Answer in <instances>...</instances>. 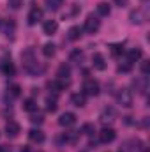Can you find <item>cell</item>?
I'll list each match as a JSON object with an SVG mask.
<instances>
[{"label": "cell", "mask_w": 150, "mask_h": 152, "mask_svg": "<svg viewBox=\"0 0 150 152\" xmlns=\"http://www.w3.org/2000/svg\"><path fill=\"white\" fill-rule=\"evenodd\" d=\"M21 60H23V67H25V71L27 73H30V75H37L39 71V66H37V60L34 58V51L28 48V50H25L23 53H21Z\"/></svg>", "instance_id": "6da1fadb"}, {"label": "cell", "mask_w": 150, "mask_h": 152, "mask_svg": "<svg viewBox=\"0 0 150 152\" xmlns=\"http://www.w3.org/2000/svg\"><path fill=\"white\" fill-rule=\"evenodd\" d=\"M117 101H118L120 106H124V108H131V106H133V101H134L133 92H131L129 88H120L118 94H117Z\"/></svg>", "instance_id": "7a4b0ae2"}, {"label": "cell", "mask_w": 150, "mask_h": 152, "mask_svg": "<svg viewBox=\"0 0 150 152\" xmlns=\"http://www.w3.org/2000/svg\"><path fill=\"white\" fill-rule=\"evenodd\" d=\"M83 94L85 96H90V97L99 96V83L94 78H87L83 81Z\"/></svg>", "instance_id": "3957f363"}, {"label": "cell", "mask_w": 150, "mask_h": 152, "mask_svg": "<svg viewBox=\"0 0 150 152\" xmlns=\"http://www.w3.org/2000/svg\"><path fill=\"white\" fill-rule=\"evenodd\" d=\"M99 28H101V21H99L94 14H90V16L85 20V30H87V34H95Z\"/></svg>", "instance_id": "277c9868"}, {"label": "cell", "mask_w": 150, "mask_h": 152, "mask_svg": "<svg viewBox=\"0 0 150 152\" xmlns=\"http://www.w3.org/2000/svg\"><path fill=\"white\" fill-rule=\"evenodd\" d=\"M69 85V80H60V78H57V80H51V81H48V88L51 90V92H55V94H58V92H62L66 87Z\"/></svg>", "instance_id": "5b68a950"}, {"label": "cell", "mask_w": 150, "mask_h": 152, "mask_svg": "<svg viewBox=\"0 0 150 152\" xmlns=\"http://www.w3.org/2000/svg\"><path fill=\"white\" fill-rule=\"evenodd\" d=\"M20 133H21V127H20V124H18L16 120H9V122L5 124V134H7L9 138H16Z\"/></svg>", "instance_id": "8992f818"}, {"label": "cell", "mask_w": 150, "mask_h": 152, "mask_svg": "<svg viewBox=\"0 0 150 152\" xmlns=\"http://www.w3.org/2000/svg\"><path fill=\"white\" fill-rule=\"evenodd\" d=\"M115 138H117V133H115V129H111V127H104L99 133V142L101 143H111Z\"/></svg>", "instance_id": "52a82bcc"}, {"label": "cell", "mask_w": 150, "mask_h": 152, "mask_svg": "<svg viewBox=\"0 0 150 152\" xmlns=\"http://www.w3.org/2000/svg\"><path fill=\"white\" fill-rule=\"evenodd\" d=\"M143 142L141 140H129L125 143V147L122 149V152H143Z\"/></svg>", "instance_id": "ba28073f"}, {"label": "cell", "mask_w": 150, "mask_h": 152, "mask_svg": "<svg viewBox=\"0 0 150 152\" xmlns=\"http://www.w3.org/2000/svg\"><path fill=\"white\" fill-rule=\"evenodd\" d=\"M39 20H42V9L37 7V5H34V7L30 9L28 16H27V21H28V25H36Z\"/></svg>", "instance_id": "9c48e42d"}, {"label": "cell", "mask_w": 150, "mask_h": 152, "mask_svg": "<svg viewBox=\"0 0 150 152\" xmlns=\"http://www.w3.org/2000/svg\"><path fill=\"white\" fill-rule=\"evenodd\" d=\"M76 122V115L73 112H66V113L60 115V118H58V124L62 126V127H69V126H73Z\"/></svg>", "instance_id": "30bf717a"}, {"label": "cell", "mask_w": 150, "mask_h": 152, "mask_svg": "<svg viewBox=\"0 0 150 152\" xmlns=\"http://www.w3.org/2000/svg\"><path fill=\"white\" fill-rule=\"evenodd\" d=\"M57 30H58V23H57L55 20H46V21H44V25H42V32H44L46 36H53Z\"/></svg>", "instance_id": "8fae6325"}, {"label": "cell", "mask_w": 150, "mask_h": 152, "mask_svg": "<svg viewBox=\"0 0 150 152\" xmlns=\"http://www.w3.org/2000/svg\"><path fill=\"white\" fill-rule=\"evenodd\" d=\"M92 66H94V69H97V71H104L106 69V60H104V57L101 55V53H95L94 57H92Z\"/></svg>", "instance_id": "7c38bea8"}, {"label": "cell", "mask_w": 150, "mask_h": 152, "mask_svg": "<svg viewBox=\"0 0 150 152\" xmlns=\"http://www.w3.org/2000/svg\"><path fill=\"white\" fill-rule=\"evenodd\" d=\"M0 27H2V32H4L7 37H11V39L14 37V28H16V25H14L12 20H5Z\"/></svg>", "instance_id": "4fadbf2b"}, {"label": "cell", "mask_w": 150, "mask_h": 152, "mask_svg": "<svg viewBox=\"0 0 150 152\" xmlns=\"http://www.w3.org/2000/svg\"><path fill=\"white\" fill-rule=\"evenodd\" d=\"M28 138H30V142H34V143H42V142L46 140V136H44V133H42L41 129H30V131H28Z\"/></svg>", "instance_id": "5bb4252c"}, {"label": "cell", "mask_w": 150, "mask_h": 152, "mask_svg": "<svg viewBox=\"0 0 150 152\" xmlns=\"http://www.w3.org/2000/svg\"><path fill=\"white\" fill-rule=\"evenodd\" d=\"M129 20H131V23H134V25H141V23L145 21V14H143L141 9H136V11H133V12L129 14Z\"/></svg>", "instance_id": "9a60e30c"}, {"label": "cell", "mask_w": 150, "mask_h": 152, "mask_svg": "<svg viewBox=\"0 0 150 152\" xmlns=\"http://www.w3.org/2000/svg\"><path fill=\"white\" fill-rule=\"evenodd\" d=\"M141 55H143V51H141V48H131L129 50V53H127V62L129 64H133V62H138L140 58H141Z\"/></svg>", "instance_id": "2e32d148"}, {"label": "cell", "mask_w": 150, "mask_h": 152, "mask_svg": "<svg viewBox=\"0 0 150 152\" xmlns=\"http://www.w3.org/2000/svg\"><path fill=\"white\" fill-rule=\"evenodd\" d=\"M71 103L74 104L76 108H83V106L87 104V97H85V94H83V92H81V94H79V92H76V94L71 96Z\"/></svg>", "instance_id": "e0dca14e"}, {"label": "cell", "mask_w": 150, "mask_h": 152, "mask_svg": "<svg viewBox=\"0 0 150 152\" xmlns=\"http://www.w3.org/2000/svg\"><path fill=\"white\" fill-rule=\"evenodd\" d=\"M55 53H57V46H55L53 42H46V44L42 46V55H44L46 58H53Z\"/></svg>", "instance_id": "ac0fdd59"}, {"label": "cell", "mask_w": 150, "mask_h": 152, "mask_svg": "<svg viewBox=\"0 0 150 152\" xmlns=\"http://www.w3.org/2000/svg\"><path fill=\"white\" fill-rule=\"evenodd\" d=\"M57 76H58L60 80H69V76H71V67H69L67 64H62V66H58Z\"/></svg>", "instance_id": "d6986e66"}, {"label": "cell", "mask_w": 150, "mask_h": 152, "mask_svg": "<svg viewBox=\"0 0 150 152\" xmlns=\"http://www.w3.org/2000/svg\"><path fill=\"white\" fill-rule=\"evenodd\" d=\"M79 37H81V28L79 27H71L67 30V39L69 41H78Z\"/></svg>", "instance_id": "ffe728a7"}, {"label": "cell", "mask_w": 150, "mask_h": 152, "mask_svg": "<svg viewBox=\"0 0 150 152\" xmlns=\"http://www.w3.org/2000/svg\"><path fill=\"white\" fill-rule=\"evenodd\" d=\"M23 110H25V112H30V113H34V112L37 110V104H36V101H34L32 97L25 99V101H23Z\"/></svg>", "instance_id": "44dd1931"}, {"label": "cell", "mask_w": 150, "mask_h": 152, "mask_svg": "<svg viewBox=\"0 0 150 152\" xmlns=\"http://www.w3.org/2000/svg\"><path fill=\"white\" fill-rule=\"evenodd\" d=\"M97 12H99L101 16H110L111 7H110L106 2H99V4H97Z\"/></svg>", "instance_id": "7402d4cb"}, {"label": "cell", "mask_w": 150, "mask_h": 152, "mask_svg": "<svg viewBox=\"0 0 150 152\" xmlns=\"http://www.w3.org/2000/svg\"><path fill=\"white\" fill-rule=\"evenodd\" d=\"M57 108H58V104H57V97H55V96H53V97H51V96L46 97V110L53 113V112H57Z\"/></svg>", "instance_id": "603a6c76"}, {"label": "cell", "mask_w": 150, "mask_h": 152, "mask_svg": "<svg viewBox=\"0 0 150 152\" xmlns=\"http://www.w3.org/2000/svg\"><path fill=\"white\" fill-rule=\"evenodd\" d=\"M44 2H46V5H48L50 11H58L64 5V0H44Z\"/></svg>", "instance_id": "cb8c5ba5"}, {"label": "cell", "mask_w": 150, "mask_h": 152, "mask_svg": "<svg viewBox=\"0 0 150 152\" xmlns=\"http://www.w3.org/2000/svg\"><path fill=\"white\" fill-rule=\"evenodd\" d=\"M113 117H115V112H113L111 108H108V110H104L103 115H101V122H103V124H106V122H113Z\"/></svg>", "instance_id": "d4e9b609"}, {"label": "cell", "mask_w": 150, "mask_h": 152, "mask_svg": "<svg viewBox=\"0 0 150 152\" xmlns=\"http://www.w3.org/2000/svg\"><path fill=\"white\" fill-rule=\"evenodd\" d=\"M9 94H11V97H20L21 96V87L20 85H9Z\"/></svg>", "instance_id": "484cf974"}, {"label": "cell", "mask_w": 150, "mask_h": 152, "mask_svg": "<svg viewBox=\"0 0 150 152\" xmlns=\"http://www.w3.org/2000/svg\"><path fill=\"white\" fill-rule=\"evenodd\" d=\"M81 60H83V51H81V50H74V51L71 53V62H78V64H79Z\"/></svg>", "instance_id": "4316f807"}, {"label": "cell", "mask_w": 150, "mask_h": 152, "mask_svg": "<svg viewBox=\"0 0 150 152\" xmlns=\"http://www.w3.org/2000/svg\"><path fill=\"white\" fill-rule=\"evenodd\" d=\"M4 73L9 76L14 75V66L11 64V60H4Z\"/></svg>", "instance_id": "83f0119b"}, {"label": "cell", "mask_w": 150, "mask_h": 152, "mask_svg": "<svg viewBox=\"0 0 150 152\" xmlns=\"http://www.w3.org/2000/svg\"><path fill=\"white\" fill-rule=\"evenodd\" d=\"M30 122H32V124H42V122H44V117H42L41 113H32Z\"/></svg>", "instance_id": "f1b7e54d"}, {"label": "cell", "mask_w": 150, "mask_h": 152, "mask_svg": "<svg viewBox=\"0 0 150 152\" xmlns=\"http://www.w3.org/2000/svg\"><path fill=\"white\" fill-rule=\"evenodd\" d=\"M81 131H83V133H85L87 136H92V134L95 133V131H94V126H92V124H85V126L81 127Z\"/></svg>", "instance_id": "f546056e"}, {"label": "cell", "mask_w": 150, "mask_h": 152, "mask_svg": "<svg viewBox=\"0 0 150 152\" xmlns=\"http://www.w3.org/2000/svg\"><path fill=\"white\" fill-rule=\"evenodd\" d=\"M124 51V44H111V55H120Z\"/></svg>", "instance_id": "4dcf8cb0"}, {"label": "cell", "mask_w": 150, "mask_h": 152, "mask_svg": "<svg viewBox=\"0 0 150 152\" xmlns=\"http://www.w3.org/2000/svg\"><path fill=\"white\" fill-rule=\"evenodd\" d=\"M21 5H23V0H9V7H11V9H14V11H16V9H20Z\"/></svg>", "instance_id": "1f68e13d"}, {"label": "cell", "mask_w": 150, "mask_h": 152, "mask_svg": "<svg viewBox=\"0 0 150 152\" xmlns=\"http://www.w3.org/2000/svg\"><path fill=\"white\" fill-rule=\"evenodd\" d=\"M141 73L147 76L150 73V64H149V60H145V62H141Z\"/></svg>", "instance_id": "d6a6232c"}, {"label": "cell", "mask_w": 150, "mask_h": 152, "mask_svg": "<svg viewBox=\"0 0 150 152\" xmlns=\"http://www.w3.org/2000/svg\"><path fill=\"white\" fill-rule=\"evenodd\" d=\"M131 71V64H124V66H118V73H129Z\"/></svg>", "instance_id": "836d02e7"}, {"label": "cell", "mask_w": 150, "mask_h": 152, "mask_svg": "<svg viewBox=\"0 0 150 152\" xmlns=\"http://www.w3.org/2000/svg\"><path fill=\"white\" fill-rule=\"evenodd\" d=\"M118 7H125V5H129V0H113Z\"/></svg>", "instance_id": "e575fe53"}, {"label": "cell", "mask_w": 150, "mask_h": 152, "mask_svg": "<svg viewBox=\"0 0 150 152\" xmlns=\"http://www.w3.org/2000/svg\"><path fill=\"white\" fill-rule=\"evenodd\" d=\"M20 152H30V149H28V147H21V149H20Z\"/></svg>", "instance_id": "d590c367"}, {"label": "cell", "mask_w": 150, "mask_h": 152, "mask_svg": "<svg viewBox=\"0 0 150 152\" xmlns=\"http://www.w3.org/2000/svg\"><path fill=\"white\" fill-rule=\"evenodd\" d=\"M4 151H5V147H0V152H4Z\"/></svg>", "instance_id": "8d00e7d4"}, {"label": "cell", "mask_w": 150, "mask_h": 152, "mask_svg": "<svg viewBox=\"0 0 150 152\" xmlns=\"http://www.w3.org/2000/svg\"><path fill=\"white\" fill-rule=\"evenodd\" d=\"M143 152H147V151H143Z\"/></svg>", "instance_id": "74e56055"}, {"label": "cell", "mask_w": 150, "mask_h": 152, "mask_svg": "<svg viewBox=\"0 0 150 152\" xmlns=\"http://www.w3.org/2000/svg\"><path fill=\"white\" fill-rule=\"evenodd\" d=\"M120 152H122V151H120Z\"/></svg>", "instance_id": "f35d334b"}]
</instances>
